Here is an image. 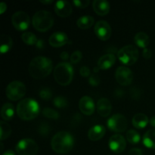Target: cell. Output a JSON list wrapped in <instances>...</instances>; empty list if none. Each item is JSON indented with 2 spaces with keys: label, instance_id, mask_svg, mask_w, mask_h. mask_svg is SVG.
I'll return each mask as SVG.
<instances>
[{
  "label": "cell",
  "instance_id": "41",
  "mask_svg": "<svg viewBox=\"0 0 155 155\" xmlns=\"http://www.w3.org/2000/svg\"><path fill=\"white\" fill-rule=\"evenodd\" d=\"M36 46L39 49H42V48H44V41L42 40V39H38V42L36 43Z\"/></svg>",
  "mask_w": 155,
  "mask_h": 155
},
{
  "label": "cell",
  "instance_id": "30",
  "mask_svg": "<svg viewBox=\"0 0 155 155\" xmlns=\"http://www.w3.org/2000/svg\"><path fill=\"white\" fill-rule=\"evenodd\" d=\"M42 115L48 119L57 120L59 118L58 112L51 107H45L42 110Z\"/></svg>",
  "mask_w": 155,
  "mask_h": 155
},
{
  "label": "cell",
  "instance_id": "33",
  "mask_svg": "<svg viewBox=\"0 0 155 155\" xmlns=\"http://www.w3.org/2000/svg\"><path fill=\"white\" fill-rule=\"evenodd\" d=\"M82 58H83V54L80 51H75L74 52L72 53V54L70 57V60L71 62L73 64H77L81 61Z\"/></svg>",
  "mask_w": 155,
  "mask_h": 155
},
{
  "label": "cell",
  "instance_id": "17",
  "mask_svg": "<svg viewBox=\"0 0 155 155\" xmlns=\"http://www.w3.org/2000/svg\"><path fill=\"white\" fill-rule=\"evenodd\" d=\"M112 106L110 101L106 98H101L97 102V111L103 117H107L110 114Z\"/></svg>",
  "mask_w": 155,
  "mask_h": 155
},
{
  "label": "cell",
  "instance_id": "24",
  "mask_svg": "<svg viewBox=\"0 0 155 155\" xmlns=\"http://www.w3.org/2000/svg\"><path fill=\"white\" fill-rule=\"evenodd\" d=\"M144 145L148 148H155V130H149L145 133L142 139Z\"/></svg>",
  "mask_w": 155,
  "mask_h": 155
},
{
  "label": "cell",
  "instance_id": "45",
  "mask_svg": "<svg viewBox=\"0 0 155 155\" xmlns=\"http://www.w3.org/2000/svg\"><path fill=\"white\" fill-rule=\"evenodd\" d=\"M41 3L45 5H48V4H51V3L53 2L52 0H46V1H40Z\"/></svg>",
  "mask_w": 155,
  "mask_h": 155
},
{
  "label": "cell",
  "instance_id": "21",
  "mask_svg": "<svg viewBox=\"0 0 155 155\" xmlns=\"http://www.w3.org/2000/svg\"><path fill=\"white\" fill-rule=\"evenodd\" d=\"M149 120L145 114L139 113L135 115L132 119L133 125L137 129H143L148 125Z\"/></svg>",
  "mask_w": 155,
  "mask_h": 155
},
{
  "label": "cell",
  "instance_id": "39",
  "mask_svg": "<svg viewBox=\"0 0 155 155\" xmlns=\"http://www.w3.org/2000/svg\"><path fill=\"white\" fill-rule=\"evenodd\" d=\"M128 155H143L142 151L139 148H132L130 151H129Z\"/></svg>",
  "mask_w": 155,
  "mask_h": 155
},
{
  "label": "cell",
  "instance_id": "12",
  "mask_svg": "<svg viewBox=\"0 0 155 155\" xmlns=\"http://www.w3.org/2000/svg\"><path fill=\"white\" fill-rule=\"evenodd\" d=\"M94 31L97 37L102 41L107 40L111 36V27L105 21H98L94 27Z\"/></svg>",
  "mask_w": 155,
  "mask_h": 155
},
{
  "label": "cell",
  "instance_id": "29",
  "mask_svg": "<svg viewBox=\"0 0 155 155\" xmlns=\"http://www.w3.org/2000/svg\"><path fill=\"white\" fill-rule=\"evenodd\" d=\"M126 137H127V141L130 143L133 144V145H136V144L139 143L141 139L140 135L139 134V133L136 132V130H128L127 134H126Z\"/></svg>",
  "mask_w": 155,
  "mask_h": 155
},
{
  "label": "cell",
  "instance_id": "22",
  "mask_svg": "<svg viewBox=\"0 0 155 155\" xmlns=\"http://www.w3.org/2000/svg\"><path fill=\"white\" fill-rule=\"evenodd\" d=\"M15 115V108L11 103H5L1 109V117L5 121H10Z\"/></svg>",
  "mask_w": 155,
  "mask_h": 155
},
{
  "label": "cell",
  "instance_id": "5",
  "mask_svg": "<svg viewBox=\"0 0 155 155\" xmlns=\"http://www.w3.org/2000/svg\"><path fill=\"white\" fill-rule=\"evenodd\" d=\"M34 28L39 32H46L52 27L54 18L49 12L41 10L36 12L32 19Z\"/></svg>",
  "mask_w": 155,
  "mask_h": 155
},
{
  "label": "cell",
  "instance_id": "1",
  "mask_svg": "<svg viewBox=\"0 0 155 155\" xmlns=\"http://www.w3.org/2000/svg\"><path fill=\"white\" fill-rule=\"evenodd\" d=\"M53 69L52 61L46 57L34 58L29 64V74L36 80H42L48 77Z\"/></svg>",
  "mask_w": 155,
  "mask_h": 155
},
{
  "label": "cell",
  "instance_id": "37",
  "mask_svg": "<svg viewBox=\"0 0 155 155\" xmlns=\"http://www.w3.org/2000/svg\"><path fill=\"white\" fill-rule=\"evenodd\" d=\"M80 74L82 77H88L90 75V70L87 66H83L80 70Z\"/></svg>",
  "mask_w": 155,
  "mask_h": 155
},
{
  "label": "cell",
  "instance_id": "2",
  "mask_svg": "<svg viewBox=\"0 0 155 155\" xmlns=\"http://www.w3.org/2000/svg\"><path fill=\"white\" fill-rule=\"evenodd\" d=\"M74 137L66 131L56 133L51 139V145L52 150L58 154H67L74 148Z\"/></svg>",
  "mask_w": 155,
  "mask_h": 155
},
{
  "label": "cell",
  "instance_id": "10",
  "mask_svg": "<svg viewBox=\"0 0 155 155\" xmlns=\"http://www.w3.org/2000/svg\"><path fill=\"white\" fill-rule=\"evenodd\" d=\"M12 23L17 30L24 31L30 26V17L24 12H17L12 15Z\"/></svg>",
  "mask_w": 155,
  "mask_h": 155
},
{
  "label": "cell",
  "instance_id": "34",
  "mask_svg": "<svg viewBox=\"0 0 155 155\" xmlns=\"http://www.w3.org/2000/svg\"><path fill=\"white\" fill-rule=\"evenodd\" d=\"M50 131H51V128L49 126L45 123L41 124L39 127V133L41 136H46L49 134Z\"/></svg>",
  "mask_w": 155,
  "mask_h": 155
},
{
  "label": "cell",
  "instance_id": "40",
  "mask_svg": "<svg viewBox=\"0 0 155 155\" xmlns=\"http://www.w3.org/2000/svg\"><path fill=\"white\" fill-rule=\"evenodd\" d=\"M7 9V5H6L5 3L4 2H2L1 4H0V14H3L5 12V10Z\"/></svg>",
  "mask_w": 155,
  "mask_h": 155
},
{
  "label": "cell",
  "instance_id": "36",
  "mask_svg": "<svg viewBox=\"0 0 155 155\" xmlns=\"http://www.w3.org/2000/svg\"><path fill=\"white\" fill-rule=\"evenodd\" d=\"M73 3H74V5L77 8H85L88 7L90 2L89 0H74L73 2Z\"/></svg>",
  "mask_w": 155,
  "mask_h": 155
},
{
  "label": "cell",
  "instance_id": "16",
  "mask_svg": "<svg viewBox=\"0 0 155 155\" xmlns=\"http://www.w3.org/2000/svg\"><path fill=\"white\" fill-rule=\"evenodd\" d=\"M68 36L66 33L63 32H56L54 33L48 39L50 45L54 48H58L66 45L68 42Z\"/></svg>",
  "mask_w": 155,
  "mask_h": 155
},
{
  "label": "cell",
  "instance_id": "20",
  "mask_svg": "<svg viewBox=\"0 0 155 155\" xmlns=\"http://www.w3.org/2000/svg\"><path fill=\"white\" fill-rule=\"evenodd\" d=\"M92 7L95 13L100 16H104L110 12V4L104 0H95Z\"/></svg>",
  "mask_w": 155,
  "mask_h": 155
},
{
  "label": "cell",
  "instance_id": "15",
  "mask_svg": "<svg viewBox=\"0 0 155 155\" xmlns=\"http://www.w3.org/2000/svg\"><path fill=\"white\" fill-rule=\"evenodd\" d=\"M54 12L56 15L61 18H68L72 13V6L69 2L58 1L54 5Z\"/></svg>",
  "mask_w": 155,
  "mask_h": 155
},
{
  "label": "cell",
  "instance_id": "23",
  "mask_svg": "<svg viewBox=\"0 0 155 155\" xmlns=\"http://www.w3.org/2000/svg\"><path fill=\"white\" fill-rule=\"evenodd\" d=\"M134 42L136 44V45L140 48H146L147 46L149 45L150 39L148 34L144 32H139L136 33L134 37Z\"/></svg>",
  "mask_w": 155,
  "mask_h": 155
},
{
  "label": "cell",
  "instance_id": "26",
  "mask_svg": "<svg viewBox=\"0 0 155 155\" xmlns=\"http://www.w3.org/2000/svg\"><path fill=\"white\" fill-rule=\"evenodd\" d=\"M13 44L12 39L7 35H2L1 36V46L0 51L2 53H6L11 49Z\"/></svg>",
  "mask_w": 155,
  "mask_h": 155
},
{
  "label": "cell",
  "instance_id": "43",
  "mask_svg": "<svg viewBox=\"0 0 155 155\" xmlns=\"http://www.w3.org/2000/svg\"><path fill=\"white\" fill-rule=\"evenodd\" d=\"M2 155H16V154H15V153L13 151H12V150H8V151H6L5 152L3 153Z\"/></svg>",
  "mask_w": 155,
  "mask_h": 155
},
{
  "label": "cell",
  "instance_id": "44",
  "mask_svg": "<svg viewBox=\"0 0 155 155\" xmlns=\"http://www.w3.org/2000/svg\"><path fill=\"white\" fill-rule=\"evenodd\" d=\"M149 122H150V124H151L153 127H154L155 128V116L152 117L151 118V120H150Z\"/></svg>",
  "mask_w": 155,
  "mask_h": 155
},
{
  "label": "cell",
  "instance_id": "6",
  "mask_svg": "<svg viewBox=\"0 0 155 155\" xmlns=\"http://www.w3.org/2000/svg\"><path fill=\"white\" fill-rule=\"evenodd\" d=\"M117 57L121 63L130 66L138 61L139 57V50L133 45H126L118 51Z\"/></svg>",
  "mask_w": 155,
  "mask_h": 155
},
{
  "label": "cell",
  "instance_id": "28",
  "mask_svg": "<svg viewBox=\"0 0 155 155\" xmlns=\"http://www.w3.org/2000/svg\"><path fill=\"white\" fill-rule=\"evenodd\" d=\"M23 42L28 45H36L38 42V39L36 38V35L33 34L31 32H25L21 36Z\"/></svg>",
  "mask_w": 155,
  "mask_h": 155
},
{
  "label": "cell",
  "instance_id": "31",
  "mask_svg": "<svg viewBox=\"0 0 155 155\" xmlns=\"http://www.w3.org/2000/svg\"><path fill=\"white\" fill-rule=\"evenodd\" d=\"M53 104L58 108H64L68 105V101L65 97L57 96L53 100Z\"/></svg>",
  "mask_w": 155,
  "mask_h": 155
},
{
  "label": "cell",
  "instance_id": "27",
  "mask_svg": "<svg viewBox=\"0 0 155 155\" xmlns=\"http://www.w3.org/2000/svg\"><path fill=\"white\" fill-rule=\"evenodd\" d=\"M0 130H1V133H0L1 141L5 140L6 139H8L10 136L12 131L11 126L8 123H6L5 121H1L0 122Z\"/></svg>",
  "mask_w": 155,
  "mask_h": 155
},
{
  "label": "cell",
  "instance_id": "38",
  "mask_svg": "<svg viewBox=\"0 0 155 155\" xmlns=\"http://www.w3.org/2000/svg\"><path fill=\"white\" fill-rule=\"evenodd\" d=\"M142 56L145 59H150L152 56V51L149 48H144L142 51Z\"/></svg>",
  "mask_w": 155,
  "mask_h": 155
},
{
  "label": "cell",
  "instance_id": "13",
  "mask_svg": "<svg viewBox=\"0 0 155 155\" xmlns=\"http://www.w3.org/2000/svg\"><path fill=\"white\" fill-rule=\"evenodd\" d=\"M127 142L120 134H114L110 138L108 142L109 148L114 153H121L125 150Z\"/></svg>",
  "mask_w": 155,
  "mask_h": 155
},
{
  "label": "cell",
  "instance_id": "14",
  "mask_svg": "<svg viewBox=\"0 0 155 155\" xmlns=\"http://www.w3.org/2000/svg\"><path fill=\"white\" fill-rule=\"evenodd\" d=\"M79 108L83 114L90 116L95 110V105L93 99L88 95L82 97L79 101Z\"/></svg>",
  "mask_w": 155,
  "mask_h": 155
},
{
  "label": "cell",
  "instance_id": "18",
  "mask_svg": "<svg viewBox=\"0 0 155 155\" xmlns=\"http://www.w3.org/2000/svg\"><path fill=\"white\" fill-rule=\"evenodd\" d=\"M106 133V130L102 125H95L89 129L88 137L91 141H98L102 139Z\"/></svg>",
  "mask_w": 155,
  "mask_h": 155
},
{
  "label": "cell",
  "instance_id": "35",
  "mask_svg": "<svg viewBox=\"0 0 155 155\" xmlns=\"http://www.w3.org/2000/svg\"><path fill=\"white\" fill-rule=\"evenodd\" d=\"M89 83L92 86H98L100 83V77H98L96 73H94L93 74L91 75V77L89 79Z\"/></svg>",
  "mask_w": 155,
  "mask_h": 155
},
{
  "label": "cell",
  "instance_id": "7",
  "mask_svg": "<svg viewBox=\"0 0 155 155\" xmlns=\"http://www.w3.org/2000/svg\"><path fill=\"white\" fill-rule=\"evenodd\" d=\"M5 94L8 98L12 101L21 99L26 94V86L20 81H13L8 85L5 89Z\"/></svg>",
  "mask_w": 155,
  "mask_h": 155
},
{
  "label": "cell",
  "instance_id": "3",
  "mask_svg": "<svg viewBox=\"0 0 155 155\" xmlns=\"http://www.w3.org/2000/svg\"><path fill=\"white\" fill-rule=\"evenodd\" d=\"M39 105L33 98H24L17 105L16 112L18 116L23 120H31L39 115Z\"/></svg>",
  "mask_w": 155,
  "mask_h": 155
},
{
  "label": "cell",
  "instance_id": "32",
  "mask_svg": "<svg viewBox=\"0 0 155 155\" xmlns=\"http://www.w3.org/2000/svg\"><path fill=\"white\" fill-rule=\"evenodd\" d=\"M39 97L43 100H48L52 96V92L48 88H43L39 91Z\"/></svg>",
  "mask_w": 155,
  "mask_h": 155
},
{
  "label": "cell",
  "instance_id": "9",
  "mask_svg": "<svg viewBox=\"0 0 155 155\" xmlns=\"http://www.w3.org/2000/svg\"><path fill=\"white\" fill-rule=\"evenodd\" d=\"M107 125L111 131L115 133H123L126 131L128 127V121L124 115L116 114L109 118Z\"/></svg>",
  "mask_w": 155,
  "mask_h": 155
},
{
  "label": "cell",
  "instance_id": "11",
  "mask_svg": "<svg viewBox=\"0 0 155 155\" xmlns=\"http://www.w3.org/2000/svg\"><path fill=\"white\" fill-rule=\"evenodd\" d=\"M115 77L120 85L130 86L133 80V74L131 70L125 66H120L117 69Z\"/></svg>",
  "mask_w": 155,
  "mask_h": 155
},
{
  "label": "cell",
  "instance_id": "4",
  "mask_svg": "<svg viewBox=\"0 0 155 155\" xmlns=\"http://www.w3.org/2000/svg\"><path fill=\"white\" fill-rule=\"evenodd\" d=\"M74 77V69L68 62L59 63L54 70V78L58 84L62 86L70 85Z\"/></svg>",
  "mask_w": 155,
  "mask_h": 155
},
{
  "label": "cell",
  "instance_id": "25",
  "mask_svg": "<svg viewBox=\"0 0 155 155\" xmlns=\"http://www.w3.org/2000/svg\"><path fill=\"white\" fill-rule=\"evenodd\" d=\"M95 23V20L94 18L92 16H83L80 17L78 20L77 21V25L79 28L82 29V30H87L89 29Z\"/></svg>",
  "mask_w": 155,
  "mask_h": 155
},
{
  "label": "cell",
  "instance_id": "42",
  "mask_svg": "<svg viewBox=\"0 0 155 155\" xmlns=\"http://www.w3.org/2000/svg\"><path fill=\"white\" fill-rule=\"evenodd\" d=\"M60 57L63 61H67L69 58V54H68V53L66 52V51H63V52L61 54Z\"/></svg>",
  "mask_w": 155,
  "mask_h": 155
},
{
  "label": "cell",
  "instance_id": "19",
  "mask_svg": "<svg viewBox=\"0 0 155 155\" xmlns=\"http://www.w3.org/2000/svg\"><path fill=\"white\" fill-rule=\"evenodd\" d=\"M116 62V57L113 54H106L101 56L98 61V68L101 70H107L112 68Z\"/></svg>",
  "mask_w": 155,
  "mask_h": 155
},
{
  "label": "cell",
  "instance_id": "8",
  "mask_svg": "<svg viewBox=\"0 0 155 155\" xmlns=\"http://www.w3.org/2000/svg\"><path fill=\"white\" fill-rule=\"evenodd\" d=\"M15 149L18 155H36L39 147L33 139L26 138L18 142Z\"/></svg>",
  "mask_w": 155,
  "mask_h": 155
}]
</instances>
